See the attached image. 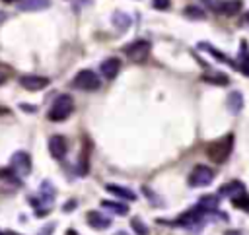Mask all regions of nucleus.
Returning a JSON list of instances; mask_svg holds the SVG:
<instances>
[{
    "mask_svg": "<svg viewBox=\"0 0 249 235\" xmlns=\"http://www.w3.org/2000/svg\"><path fill=\"white\" fill-rule=\"evenodd\" d=\"M206 212L210 210H204L202 206H195L191 210H187L185 214H181L175 221H165L169 225H177V227H185L189 231H200V227L206 223Z\"/></svg>",
    "mask_w": 249,
    "mask_h": 235,
    "instance_id": "obj_1",
    "label": "nucleus"
},
{
    "mask_svg": "<svg viewBox=\"0 0 249 235\" xmlns=\"http://www.w3.org/2000/svg\"><path fill=\"white\" fill-rule=\"evenodd\" d=\"M220 194H222V196H228L235 208H241V210L249 212V194H247L243 183H239V181H230V183H226V185L220 188Z\"/></svg>",
    "mask_w": 249,
    "mask_h": 235,
    "instance_id": "obj_2",
    "label": "nucleus"
},
{
    "mask_svg": "<svg viewBox=\"0 0 249 235\" xmlns=\"http://www.w3.org/2000/svg\"><path fill=\"white\" fill-rule=\"evenodd\" d=\"M231 148H233V136L228 134L216 142H212L208 148H206V155L214 161V163H222L226 161V157L231 153Z\"/></svg>",
    "mask_w": 249,
    "mask_h": 235,
    "instance_id": "obj_3",
    "label": "nucleus"
},
{
    "mask_svg": "<svg viewBox=\"0 0 249 235\" xmlns=\"http://www.w3.org/2000/svg\"><path fill=\"white\" fill-rule=\"evenodd\" d=\"M72 111H74V101H72V97H70V95H58V97L54 99V103L51 105V109H49V118L54 120V122H60V120L68 118Z\"/></svg>",
    "mask_w": 249,
    "mask_h": 235,
    "instance_id": "obj_4",
    "label": "nucleus"
},
{
    "mask_svg": "<svg viewBox=\"0 0 249 235\" xmlns=\"http://www.w3.org/2000/svg\"><path fill=\"white\" fill-rule=\"evenodd\" d=\"M99 85H101V80L93 70H80L74 78V87L82 91H95Z\"/></svg>",
    "mask_w": 249,
    "mask_h": 235,
    "instance_id": "obj_5",
    "label": "nucleus"
},
{
    "mask_svg": "<svg viewBox=\"0 0 249 235\" xmlns=\"http://www.w3.org/2000/svg\"><path fill=\"white\" fill-rule=\"evenodd\" d=\"M150 49H152V45H150L148 41L138 39V41H132L130 45L124 47V54H126L132 62H144V60L148 58V54H150Z\"/></svg>",
    "mask_w": 249,
    "mask_h": 235,
    "instance_id": "obj_6",
    "label": "nucleus"
},
{
    "mask_svg": "<svg viewBox=\"0 0 249 235\" xmlns=\"http://www.w3.org/2000/svg\"><path fill=\"white\" fill-rule=\"evenodd\" d=\"M54 196H56V194H54L53 183H51V181H43V183H41V190H39V202H37V200H31V202L37 206V210H39V206H43L39 216H45V214L51 210V204L54 202Z\"/></svg>",
    "mask_w": 249,
    "mask_h": 235,
    "instance_id": "obj_7",
    "label": "nucleus"
},
{
    "mask_svg": "<svg viewBox=\"0 0 249 235\" xmlns=\"http://www.w3.org/2000/svg\"><path fill=\"white\" fill-rule=\"evenodd\" d=\"M10 169L18 177H27L31 173V157L27 151H16L10 159Z\"/></svg>",
    "mask_w": 249,
    "mask_h": 235,
    "instance_id": "obj_8",
    "label": "nucleus"
},
{
    "mask_svg": "<svg viewBox=\"0 0 249 235\" xmlns=\"http://www.w3.org/2000/svg\"><path fill=\"white\" fill-rule=\"evenodd\" d=\"M212 181H214V171L206 165H196L189 175V185L191 186H206Z\"/></svg>",
    "mask_w": 249,
    "mask_h": 235,
    "instance_id": "obj_9",
    "label": "nucleus"
},
{
    "mask_svg": "<svg viewBox=\"0 0 249 235\" xmlns=\"http://www.w3.org/2000/svg\"><path fill=\"white\" fill-rule=\"evenodd\" d=\"M19 84L21 87H25L27 91H39V89H45L49 85V78L45 76H35V74H25L19 78Z\"/></svg>",
    "mask_w": 249,
    "mask_h": 235,
    "instance_id": "obj_10",
    "label": "nucleus"
},
{
    "mask_svg": "<svg viewBox=\"0 0 249 235\" xmlns=\"http://www.w3.org/2000/svg\"><path fill=\"white\" fill-rule=\"evenodd\" d=\"M49 151L54 159H64L66 153H68V144H66V138L56 134V136H51L49 140Z\"/></svg>",
    "mask_w": 249,
    "mask_h": 235,
    "instance_id": "obj_11",
    "label": "nucleus"
},
{
    "mask_svg": "<svg viewBox=\"0 0 249 235\" xmlns=\"http://www.w3.org/2000/svg\"><path fill=\"white\" fill-rule=\"evenodd\" d=\"M99 70H101V76H103L105 80H113V78L119 74V70H121V60L115 58V56L105 58V60L101 62Z\"/></svg>",
    "mask_w": 249,
    "mask_h": 235,
    "instance_id": "obj_12",
    "label": "nucleus"
},
{
    "mask_svg": "<svg viewBox=\"0 0 249 235\" xmlns=\"http://www.w3.org/2000/svg\"><path fill=\"white\" fill-rule=\"evenodd\" d=\"M86 219H88V223H89L93 229H107V227L111 225V219H109L107 216H103L101 212H97V210L88 212V214H86Z\"/></svg>",
    "mask_w": 249,
    "mask_h": 235,
    "instance_id": "obj_13",
    "label": "nucleus"
},
{
    "mask_svg": "<svg viewBox=\"0 0 249 235\" xmlns=\"http://www.w3.org/2000/svg\"><path fill=\"white\" fill-rule=\"evenodd\" d=\"M239 10H241V0H226V2L216 4V12L224 14V16H233Z\"/></svg>",
    "mask_w": 249,
    "mask_h": 235,
    "instance_id": "obj_14",
    "label": "nucleus"
},
{
    "mask_svg": "<svg viewBox=\"0 0 249 235\" xmlns=\"http://www.w3.org/2000/svg\"><path fill=\"white\" fill-rule=\"evenodd\" d=\"M51 0H19V10L23 12H37L49 8Z\"/></svg>",
    "mask_w": 249,
    "mask_h": 235,
    "instance_id": "obj_15",
    "label": "nucleus"
},
{
    "mask_svg": "<svg viewBox=\"0 0 249 235\" xmlns=\"http://www.w3.org/2000/svg\"><path fill=\"white\" fill-rule=\"evenodd\" d=\"M111 194H115V196H119V198H124V200H134L136 198V194L132 192V190H128L126 186H121V185H107L105 186Z\"/></svg>",
    "mask_w": 249,
    "mask_h": 235,
    "instance_id": "obj_16",
    "label": "nucleus"
},
{
    "mask_svg": "<svg viewBox=\"0 0 249 235\" xmlns=\"http://www.w3.org/2000/svg\"><path fill=\"white\" fill-rule=\"evenodd\" d=\"M198 47H200V49H206V52H210V54H212V56H216V58H218V60H220V62H226V64H230V66H231V68H239V66H237V64H235V62H233V60H231V58H228V56H226V54H222V52H220V50H218V49H214V47H212V45H208V43H200V45H198Z\"/></svg>",
    "mask_w": 249,
    "mask_h": 235,
    "instance_id": "obj_17",
    "label": "nucleus"
},
{
    "mask_svg": "<svg viewBox=\"0 0 249 235\" xmlns=\"http://www.w3.org/2000/svg\"><path fill=\"white\" fill-rule=\"evenodd\" d=\"M226 105H228V109H230L233 115H237V113L241 111V107H243V97H241V93H239V91L230 93V97H228Z\"/></svg>",
    "mask_w": 249,
    "mask_h": 235,
    "instance_id": "obj_18",
    "label": "nucleus"
},
{
    "mask_svg": "<svg viewBox=\"0 0 249 235\" xmlns=\"http://www.w3.org/2000/svg\"><path fill=\"white\" fill-rule=\"evenodd\" d=\"M101 206L105 208V210H109V212H113V214H117V216H126L128 214V208L123 204V202H113V200H103L101 202Z\"/></svg>",
    "mask_w": 249,
    "mask_h": 235,
    "instance_id": "obj_19",
    "label": "nucleus"
},
{
    "mask_svg": "<svg viewBox=\"0 0 249 235\" xmlns=\"http://www.w3.org/2000/svg\"><path fill=\"white\" fill-rule=\"evenodd\" d=\"M202 80L208 82V84H216V85H228V84H230V78H228L226 74H222V72H210V74H204Z\"/></svg>",
    "mask_w": 249,
    "mask_h": 235,
    "instance_id": "obj_20",
    "label": "nucleus"
},
{
    "mask_svg": "<svg viewBox=\"0 0 249 235\" xmlns=\"http://www.w3.org/2000/svg\"><path fill=\"white\" fill-rule=\"evenodd\" d=\"M218 202H220V198H218L216 194H206V196H202V198L198 200V206H202L204 210L214 212V210L218 208Z\"/></svg>",
    "mask_w": 249,
    "mask_h": 235,
    "instance_id": "obj_21",
    "label": "nucleus"
},
{
    "mask_svg": "<svg viewBox=\"0 0 249 235\" xmlns=\"http://www.w3.org/2000/svg\"><path fill=\"white\" fill-rule=\"evenodd\" d=\"M113 23L119 25V29H126V27L130 25V17H128L126 14H123V12H117V14L113 16Z\"/></svg>",
    "mask_w": 249,
    "mask_h": 235,
    "instance_id": "obj_22",
    "label": "nucleus"
},
{
    "mask_svg": "<svg viewBox=\"0 0 249 235\" xmlns=\"http://www.w3.org/2000/svg\"><path fill=\"white\" fill-rule=\"evenodd\" d=\"M183 14H185L187 17H191V19H204V12H202L198 6H187Z\"/></svg>",
    "mask_w": 249,
    "mask_h": 235,
    "instance_id": "obj_23",
    "label": "nucleus"
},
{
    "mask_svg": "<svg viewBox=\"0 0 249 235\" xmlns=\"http://www.w3.org/2000/svg\"><path fill=\"white\" fill-rule=\"evenodd\" d=\"M14 76V70L8 66V64H4V62H0V85L4 84V82H8L10 78Z\"/></svg>",
    "mask_w": 249,
    "mask_h": 235,
    "instance_id": "obj_24",
    "label": "nucleus"
},
{
    "mask_svg": "<svg viewBox=\"0 0 249 235\" xmlns=\"http://www.w3.org/2000/svg\"><path fill=\"white\" fill-rule=\"evenodd\" d=\"M130 225H132V229L136 231V235H148V227H146L138 218H132Z\"/></svg>",
    "mask_w": 249,
    "mask_h": 235,
    "instance_id": "obj_25",
    "label": "nucleus"
},
{
    "mask_svg": "<svg viewBox=\"0 0 249 235\" xmlns=\"http://www.w3.org/2000/svg\"><path fill=\"white\" fill-rule=\"evenodd\" d=\"M12 175H14V171H12V169H0V179L10 181V183L18 185V183H19V177H12Z\"/></svg>",
    "mask_w": 249,
    "mask_h": 235,
    "instance_id": "obj_26",
    "label": "nucleus"
},
{
    "mask_svg": "<svg viewBox=\"0 0 249 235\" xmlns=\"http://www.w3.org/2000/svg\"><path fill=\"white\" fill-rule=\"evenodd\" d=\"M152 4H154L156 10H167L171 2H169V0H152Z\"/></svg>",
    "mask_w": 249,
    "mask_h": 235,
    "instance_id": "obj_27",
    "label": "nucleus"
},
{
    "mask_svg": "<svg viewBox=\"0 0 249 235\" xmlns=\"http://www.w3.org/2000/svg\"><path fill=\"white\" fill-rule=\"evenodd\" d=\"M239 68H241V72H243L245 76H249V54H245V56H243L241 66H239Z\"/></svg>",
    "mask_w": 249,
    "mask_h": 235,
    "instance_id": "obj_28",
    "label": "nucleus"
},
{
    "mask_svg": "<svg viewBox=\"0 0 249 235\" xmlns=\"http://www.w3.org/2000/svg\"><path fill=\"white\" fill-rule=\"evenodd\" d=\"M239 25H243V27H249V12H247V14H243V17H241Z\"/></svg>",
    "mask_w": 249,
    "mask_h": 235,
    "instance_id": "obj_29",
    "label": "nucleus"
},
{
    "mask_svg": "<svg viewBox=\"0 0 249 235\" xmlns=\"http://www.w3.org/2000/svg\"><path fill=\"white\" fill-rule=\"evenodd\" d=\"M74 204H76L74 200H72V202H66V204H64V212H68V210H74Z\"/></svg>",
    "mask_w": 249,
    "mask_h": 235,
    "instance_id": "obj_30",
    "label": "nucleus"
},
{
    "mask_svg": "<svg viewBox=\"0 0 249 235\" xmlns=\"http://www.w3.org/2000/svg\"><path fill=\"white\" fill-rule=\"evenodd\" d=\"M66 235H78V233H76L74 229H68V231H66Z\"/></svg>",
    "mask_w": 249,
    "mask_h": 235,
    "instance_id": "obj_31",
    "label": "nucleus"
},
{
    "mask_svg": "<svg viewBox=\"0 0 249 235\" xmlns=\"http://www.w3.org/2000/svg\"><path fill=\"white\" fill-rule=\"evenodd\" d=\"M4 19H6V14H4V12H0V23H2Z\"/></svg>",
    "mask_w": 249,
    "mask_h": 235,
    "instance_id": "obj_32",
    "label": "nucleus"
},
{
    "mask_svg": "<svg viewBox=\"0 0 249 235\" xmlns=\"http://www.w3.org/2000/svg\"><path fill=\"white\" fill-rule=\"evenodd\" d=\"M8 113V109H4V107H0V115H6Z\"/></svg>",
    "mask_w": 249,
    "mask_h": 235,
    "instance_id": "obj_33",
    "label": "nucleus"
},
{
    "mask_svg": "<svg viewBox=\"0 0 249 235\" xmlns=\"http://www.w3.org/2000/svg\"><path fill=\"white\" fill-rule=\"evenodd\" d=\"M226 235H241V233H237V231H230V233H226Z\"/></svg>",
    "mask_w": 249,
    "mask_h": 235,
    "instance_id": "obj_34",
    "label": "nucleus"
},
{
    "mask_svg": "<svg viewBox=\"0 0 249 235\" xmlns=\"http://www.w3.org/2000/svg\"><path fill=\"white\" fill-rule=\"evenodd\" d=\"M115 235H128V233H124V231H117Z\"/></svg>",
    "mask_w": 249,
    "mask_h": 235,
    "instance_id": "obj_35",
    "label": "nucleus"
},
{
    "mask_svg": "<svg viewBox=\"0 0 249 235\" xmlns=\"http://www.w3.org/2000/svg\"><path fill=\"white\" fill-rule=\"evenodd\" d=\"M4 2H14V0H4Z\"/></svg>",
    "mask_w": 249,
    "mask_h": 235,
    "instance_id": "obj_36",
    "label": "nucleus"
}]
</instances>
